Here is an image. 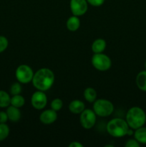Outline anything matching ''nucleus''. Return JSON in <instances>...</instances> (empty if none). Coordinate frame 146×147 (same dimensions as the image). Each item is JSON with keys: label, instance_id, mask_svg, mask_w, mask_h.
<instances>
[{"label": "nucleus", "instance_id": "obj_1", "mask_svg": "<svg viewBox=\"0 0 146 147\" xmlns=\"http://www.w3.org/2000/svg\"><path fill=\"white\" fill-rule=\"evenodd\" d=\"M32 84L35 88L42 91L48 90L54 82V73L49 68H41L34 73Z\"/></svg>", "mask_w": 146, "mask_h": 147}, {"label": "nucleus", "instance_id": "obj_11", "mask_svg": "<svg viewBox=\"0 0 146 147\" xmlns=\"http://www.w3.org/2000/svg\"><path fill=\"white\" fill-rule=\"evenodd\" d=\"M7 113L9 120L12 122H17L21 119V111L19 108L13 106H9L7 109Z\"/></svg>", "mask_w": 146, "mask_h": 147}, {"label": "nucleus", "instance_id": "obj_13", "mask_svg": "<svg viewBox=\"0 0 146 147\" xmlns=\"http://www.w3.org/2000/svg\"><path fill=\"white\" fill-rule=\"evenodd\" d=\"M136 85L142 91L146 92V70L140 71L136 76Z\"/></svg>", "mask_w": 146, "mask_h": 147}, {"label": "nucleus", "instance_id": "obj_23", "mask_svg": "<svg viewBox=\"0 0 146 147\" xmlns=\"http://www.w3.org/2000/svg\"><path fill=\"white\" fill-rule=\"evenodd\" d=\"M9 45L8 40L4 36H0V53L4 52L7 48Z\"/></svg>", "mask_w": 146, "mask_h": 147}, {"label": "nucleus", "instance_id": "obj_16", "mask_svg": "<svg viewBox=\"0 0 146 147\" xmlns=\"http://www.w3.org/2000/svg\"><path fill=\"white\" fill-rule=\"evenodd\" d=\"M134 138L142 144H146V127L141 126L135 129L134 132Z\"/></svg>", "mask_w": 146, "mask_h": 147}, {"label": "nucleus", "instance_id": "obj_4", "mask_svg": "<svg viewBox=\"0 0 146 147\" xmlns=\"http://www.w3.org/2000/svg\"><path fill=\"white\" fill-rule=\"evenodd\" d=\"M93 111L96 115L101 117L109 116L114 111V106L110 100L106 99H98L93 104Z\"/></svg>", "mask_w": 146, "mask_h": 147}, {"label": "nucleus", "instance_id": "obj_5", "mask_svg": "<svg viewBox=\"0 0 146 147\" xmlns=\"http://www.w3.org/2000/svg\"><path fill=\"white\" fill-rule=\"evenodd\" d=\"M93 67L100 71H106L111 67L112 62L110 57L102 53H94L92 57Z\"/></svg>", "mask_w": 146, "mask_h": 147}, {"label": "nucleus", "instance_id": "obj_2", "mask_svg": "<svg viewBox=\"0 0 146 147\" xmlns=\"http://www.w3.org/2000/svg\"><path fill=\"white\" fill-rule=\"evenodd\" d=\"M125 121L130 129L135 130L144 126L146 122V113L141 108L134 106L127 112Z\"/></svg>", "mask_w": 146, "mask_h": 147}, {"label": "nucleus", "instance_id": "obj_3", "mask_svg": "<svg viewBox=\"0 0 146 147\" xmlns=\"http://www.w3.org/2000/svg\"><path fill=\"white\" fill-rule=\"evenodd\" d=\"M127 121L123 119H113L107 123V131L110 136L115 138H121L126 136L129 130Z\"/></svg>", "mask_w": 146, "mask_h": 147}, {"label": "nucleus", "instance_id": "obj_18", "mask_svg": "<svg viewBox=\"0 0 146 147\" xmlns=\"http://www.w3.org/2000/svg\"><path fill=\"white\" fill-rule=\"evenodd\" d=\"M11 98L4 90H0V108H7L10 106Z\"/></svg>", "mask_w": 146, "mask_h": 147}, {"label": "nucleus", "instance_id": "obj_20", "mask_svg": "<svg viewBox=\"0 0 146 147\" xmlns=\"http://www.w3.org/2000/svg\"><path fill=\"white\" fill-rule=\"evenodd\" d=\"M9 134V128L6 123H0V142L7 139Z\"/></svg>", "mask_w": 146, "mask_h": 147}, {"label": "nucleus", "instance_id": "obj_17", "mask_svg": "<svg viewBox=\"0 0 146 147\" xmlns=\"http://www.w3.org/2000/svg\"><path fill=\"white\" fill-rule=\"evenodd\" d=\"M84 98L89 103H93L97 98V92L93 88H87L84 91Z\"/></svg>", "mask_w": 146, "mask_h": 147}, {"label": "nucleus", "instance_id": "obj_26", "mask_svg": "<svg viewBox=\"0 0 146 147\" xmlns=\"http://www.w3.org/2000/svg\"><path fill=\"white\" fill-rule=\"evenodd\" d=\"M9 120L7 112L0 111V123H5Z\"/></svg>", "mask_w": 146, "mask_h": 147}, {"label": "nucleus", "instance_id": "obj_27", "mask_svg": "<svg viewBox=\"0 0 146 147\" xmlns=\"http://www.w3.org/2000/svg\"><path fill=\"white\" fill-rule=\"evenodd\" d=\"M69 147H83V145L78 142H72L69 144Z\"/></svg>", "mask_w": 146, "mask_h": 147}, {"label": "nucleus", "instance_id": "obj_22", "mask_svg": "<svg viewBox=\"0 0 146 147\" xmlns=\"http://www.w3.org/2000/svg\"><path fill=\"white\" fill-rule=\"evenodd\" d=\"M21 92V86L19 83H14L10 87V93L12 96L19 95Z\"/></svg>", "mask_w": 146, "mask_h": 147}, {"label": "nucleus", "instance_id": "obj_10", "mask_svg": "<svg viewBox=\"0 0 146 147\" xmlns=\"http://www.w3.org/2000/svg\"><path fill=\"white\" fill-rule=\"evenodd\" d=\"M57 119V111H55L53 109H47L42 112L40 116V121L42 123L46 125L51 124L53 123Z\"/></svg>", "mask_w": 146, "mask_h": 147}, {"label": "nucleus", "instance_id": "obj_21", "mask_svg": "<svg viewBox=\"0 0 146 147\" xmlns=\"http://www.w3.org/2000/svg\"><path fill=\"white\" fill-rule=\"evenodd\" d=\"M63 102L60 98H55L52 101L51 108L55 111H58L62 108Z\"/></svg>", "mask_w": 146, "mask_h": 147}, {"label": "nucleus", "instance_id": "obj_28", "mask_svg": "<svg viewBox=\"0 0 146 147\" xmlns=\"http://www.w3.org/2000/svg\"><path fill=\"white\" fill-rule=\"evenodd\" d=\"M145 70H146V61L145 63Z\"/></svg>", "mask_w": 146, "mask_h": 147}, {"label": "nucleus", "instance_id": "obj_24", "mask_svg": "<svg viewBox=\"0 0 146 147\" xmlns=\"http://www.w3.org/2000/svg\"><path fill=\"white\" fill-rule=\"evenodd\" d=\"M126 147H140V143L135 139H129L125 144Z\"/></svg>", "mask_w": 146, "mask_h": 147}, {"label": "nucleus", "instance_id": "obj_7", "mask_svg": "<svg viewBox=\"0 0 146 147\" xmlns=\"http://www.w3.org/2000/svg\"><path fill=\"white\" fill-rule=\"evenodd\" d=\"M80 123L85 129H90L96 123V114L94 111L84 109L80 113Z\"/></svg>", "mask_w": 146, "mask_h": 147}, {"label": "nucleus", "instance_id": "obj_15", "mask_svg": "<svg viewBox=\"0 0 146 147\" xmlns=\"http://www.w3.org/2000/svg\"><path fill=\"white\" fill-rule=\"evenodd\" d=\"M106 48L105 40L102 38L97 39L92 45V50L94 53H102Z\"/></svg>", "mask_w": 146, "mask_h": 147}, {"label": "nucleus", "instance_id": "obj_25", "mask_svg": "<svg viewBox=\"0 0 146 147\" xmlns=\"http://www.w3.org/2000/svg\"><path fill=\"white\" fill-rule=\"evenodd\" d=\"M87 3L93 7H100L104 2V0H87Z\"/></svg>", "mask_w": 146, "mask_h": 147}, {"label": "nucleus", "instance_id": "obj_9", "mask_svg": "<svg viewBox=\"0 0 146 147\" xmlns=\"http://www.w3.org/2000/svg\"><path fill=\"white\" fill-rule=\"evenodd\" d=\"M31 106L37 110H42L47 103V98L44 91L39 90L34 92L31 98Z\"/></svg>", "mask_w": 146, "mask_h": 147}, {"label": "nucleus", "instance_id": "obj_8", "mask_svg": "<svg viewBox=\"0 0 146 147\" xmlns=\"http://www.w3.org/2000/svg\"><path fill=\"white\" fill-rule=\"evenodd\" d=\"M70 6L73 15L77 17L84 15L88 9L87 0H70Z\"/></svg>", "mask_w": 146, "mask_h": 147}, {"label": "nucleus", "instance_id": "obj_12", "mask_svg": "<svg viewBox=\"0 0 146 147\" xmlns=\"http://www.w3.org/2000/svg\"><path fill=\"white\" fill-rule=\"evenodd\" d=\"M85 105L80 100H74L70 102L69 105V109L70 112L74 114H80L84 110Z\"/></svg>", "mask_w": 146, "mask_h": 147}, {"label": "nucleus", "instance_id": "obj_19", "mask_svg": "<svg viewBox=\"0 0 146 147\" xmlns=\"http://www.w3.org/2000/svg\"><path fill=\"white\" fill-rule=\"evenodd\" d=\"M25 103V100H24V97L21 96V95H14L11 98V103L10 105L13 106H15L17 108H21L22 107Z\"/></svg>", "mask_w": 146, "mask_h": 147}, {"label": "nucleus", "instance_id": "obj_6", "mask_svg": "<svg viewBox=\"0 0 146 147\" xmlns=\"http://www.w3.org/2000/svg\"><path fill=\"white\" fill-rule=\"evenodd\" d=\"M34 72L32 69L27 65H21L17 68L15 76L17 80L20 83L26 84L32 80L34 76Z\"/></svg>", "mask_w": 146, "mask_h": 147}, {"label": "nucleus", "instance_id": "obj_14", "mask_svg": "<svg viewBox=\"0 0 146 147\" xmlns=\"http://www.w3.org/2000/svg\"><path fill=\"white\" fill-rule=\"evenodd\" d=\"M67 28L70 31L74 32L79 29L80 26V20L77 16H72L67 20L66 23Z\"/></svg>", "mask_w": 146, "mask_h": 147}]
</instances>
